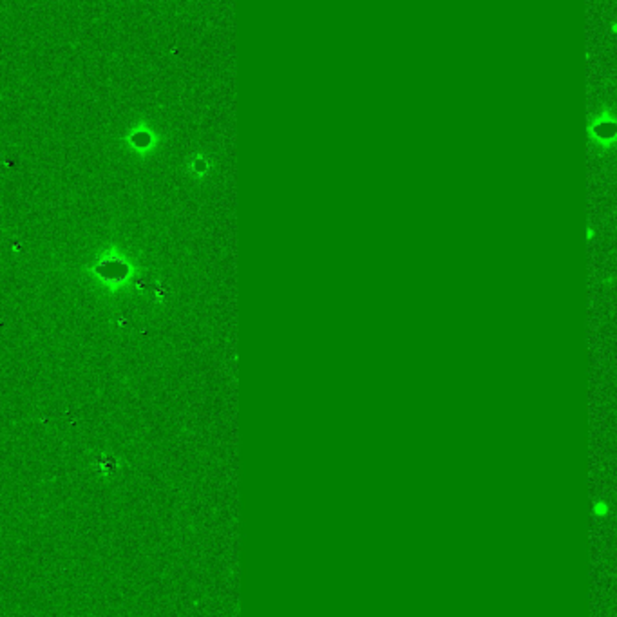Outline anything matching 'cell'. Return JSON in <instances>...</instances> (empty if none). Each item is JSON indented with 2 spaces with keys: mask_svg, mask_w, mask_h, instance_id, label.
I'll list each match as a JSON object with an SVG mask.
<instances>
[{
  "mask_svg": "<svg viewBox=\"0 0 617 617\" xmlns=\"http://www.w3.org/2000/svg\"><path fill=\"white\" fill-rule=\"evenodd\" d=\"M95 469L96 472H100L104 476H110L120 469V460L116 457H109V455H101L100 458H96Z\"/></svg>",
  "mask_w": 617,
  "mask_h": 617,
  "instance_id": "7a4b0ae2",
  "label": "cell"
},
{
  "mask_svg": "<svg viewBox=\"0 0 617 617\" xmlns=\"http://www.w3.org/2000/svg\"><path fill=\"white\" fill-rule=\"evenodd\" d=\"M131 141L136 149H145L151 145V134L149 132H132Z\"/></svg>",
  "mask_w": 617,
  "mask_h": 617,
  "instance_id": "3957f363",
  "label": "cell"
},
{
  "mask_svg": "<svg viewBox=\"0 0 617 617\" xmlns=\"http://www.w3.org/2000/svg\"><path fill=\"white\" fill-rule=\"evenodd\" d=\"M93 279L98 282L101 290L116 293V291L127 290L134 287L136 266L129 257L116 250L106 252L95 259V263L87 268Z\"/></svg>",
  "mask_w": 617,
  "mask_h": 617,
  "instance_id": "6da1fadb",
  "label": "cell"
}]
</instances>
